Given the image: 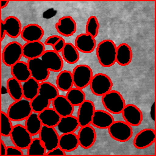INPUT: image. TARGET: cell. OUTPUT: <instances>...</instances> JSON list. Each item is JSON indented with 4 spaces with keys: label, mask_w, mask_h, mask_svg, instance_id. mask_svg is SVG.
I'll return each instance as SVG.
<instances>
[{
    "label": "cell",
    "mask_w": 156,
    "mask_h": 156,
    "mask_svg": "<svg viewBox=\"0 0 156 156\" xmlns=\"http://www.w3.org/2000/svg\"><path fill=\"white\" fill-rule=\"evenodd\" d=\"M58 95L59 92L55 85L48 81L40 82L37 96L30 101L33 111L40 113L49 107L51 102Z\"/></svg>",
    "instance_id": "1"
},
{
    "label": "cell",
    "mask_w": 156,
    "mask_h": 156,
    "mask_svg": "<svg viewBox=\"0 0 156 156\" xmlns=\"http://www.w3.org/2000/svg\"><path fill=\"white\" fill-rule=\"evenodd\" d=\"M116 45L110 39H105L98 44L96 54L99 64L105 68L113 66L116 63Z\"/></svg>",
    "instance_id": "2"
},
{
    "label": "cell",
    "mask_w": 156,
    "mask_h": 156,
    "mask_svg": "<svg viewBox=\"0 0 156 156\" xmlns=\"http://www.w3.org/2000/svg\"><path fill=\"white\" fill-rule=\"evenodd\" d=\"M32 112L30 101L23 98L12 102L8 107L7 114L12 121L17 122L25 121Z\"/></svg>",
    "instance_id": "3"
},
{
    "label": "cell",
    "mask_w": 156,
    "mask_h": 156,
    "mask_svg": "<svg viewBox=\"0 0 156 156\" xmlns=\"http://www.w3.org/2000/svg\"><path fill=\"white\" fill-rule=\"evenodd\" d=\"M101 102L105 110L115 115L121 113L126 105L123 96L116 90H110L102 96Z\"/></svg>",
    "instance_id": "4"
},
{
    "label": "cell",
    "mask_w": 156,
    "mask_h": 156,
    "mask_svg": "<svg viewBox=\"0 0 156 156\" xmlns=\"http://www.w3.org/2000/svg\"><path fill=\"white\" fill-rule=\"evenodd\" d=\"M107 129L110 137L119 142H126L133 135L132 127L124 121H114Z\"/></svg>",
    "instance_id": "5"
},
{
    "label": "cell",
    "mask_w": 156,
    "mask_h": 156,
    "mask_svg": "<svg viewBox=\"0 0 156 156\" xmlns=\"http://www.w3.org/2000/svg\"><path fill=\"white\" fill-rule=\"evenodd\" d=\"M23 57V46L18 41L7 43L2 51V61L7 66L11 67L20 61Z\"/></svg>",
    "instance_id": "6"
},
{
    "label": "cell",
    "mask_w": 156,
    "mask_h": 156,
    "mask_svg": "<svg viewBox=\"0 0 156 156\" xmlns=\"http://www.w3.org/2000/svg\"><path fill=\"white\" fill-rule=\"evenodd\" d=\"M89 85L93 94L102 96L112 90L113 83L108 75L100 73L93 76Z\"/></svg>",
    "instance_id": "7"
},
{
    "label": "cell",
    "mask_w": 156,
    "mask_h": 156,
    "mask_svg": "<svg viewBox=\"0 0 156 156\" xmlns=\"http://www.w3.org/2000/svg\"><path fill=\"white\" fill-rule=\"evenodd\" d=\"M72 74L74 87L82 90L90 85L93 77V71L90 66L79 64L74 68Z\"/></svg>",
    "instance_id": "8"
},
{
    "label": "cell",
    "mask_w": 156,
    "mask_h": 156,
    "mask_svg": "<svg viewBox=\"0 0 156 156\" xmlns=\"http://www.w3.org/2000/svg\"><path fill=\"white\" fill-rule=\"evenodd\" d=\"M22 29L21 21L15 16L10 15L6 17L4 21L1 20V41L4 38L5 34L12 38L18 37L21 35Z\"/></svg>",
    "instance_id": "9"
},
{
    "label": "cell",
    "mask_w": 156,
    "mask_h": 156,
    "mask_svg": "<svg viewBox=\"0 0 156 156\" xmlns=\"http://www.w3.org/2000/svg\"><path fill=\"white\" fill-rule=\"evenodd\" d=\"M32 135L27 131L25 126L22 124L14 125L10 135L13 144L22 150L28 147L32 140Z\"/></svg>",
    "instance_id": "10"
},
{
    "label": "cell",
    "mask_w": 156,
    "mask_h": 156,
    "mask_svg": "<svg viewBox=\"0 0 156 156\" xmlns=\"http://www.w3.org/2000/svg\"><path fill=\"white\" fill-rule=\"evenodd\" d=\"M27 63L32 77L39 82L46 81L50 76V71L40 57L27 59Z\"/></svg>",
    "instance_id": "11"
},
{
    "label": "cell",
    "mask_w": 156,
    "mask_h": 156,
    "mask_svg": "<svg viewBox=\"0 0 156 156\" xmlns=\"http://www.w3.org/2000/svg\"><path fill=\"white\" fill-rule=\"evenodd\" d=\"M59 136L54 127L43 126L39 133V138L44 144L46 151H49L58 146Z\"/></svg>",
    "instance_id": "12"
},
{
    "label": "cell",
    "mask_w": 156,
    "mask_h": 156,
    "mask_svg": "<svg viewBox=\"0 0 156 156\" xmlns=\"http://www.w3.org/2000/svg\"><path fill=\"white\" fill-rule=\"evenodd\" d=\"M121 113L124 121L132 127L138 126L143 121V113L140 108L134 104H126Z\"/></svg>",
    "instance_id": "13"
},
{
    "label": "cell",
    "mask_w": 156,
    "mask_h": 156,
    "mask_svg": "<svg viewBox=\"0 0 156 156\" xmlns=\"http://www.w3.org/2000/svg\"><path fill=\"white\" fill-rule=\"evenodd\" d=\"M41 59L50 71L59 73L63 67V60L61 55L54 50H46Z\"/></svg>",
    "instance_id": "14"
},
{
    "label": "cell",
    "mask_w": 156,
    "mask_h": 156,
    "mask_svg": "<svg viewBox=\"0 0 156 156\" xmlns=\"http://www.w3.org/2000/svg\"><path fill=\"white\" fill-rule=\"evenodd\" d=\"M77 118L79 127L91 124L93 115L95 110V105L93 101L85 99L78 106Z\"/></svg>",
    "instance_id": "15"
},
{
    "label": "cell",
    "mask_w": 156,
    "mask_h": 156,
    "mask_svg": "<svg viewBox=\"0 0 156 156\" xmlns=\"http://www.w3.org/2000/svg\"><path fill=\"white\" fill-rule=\"evenodd\" d=\"M155 141V131L151 128H146L140 130L135 136L133 144L138 149H146L151 146Z\"/></svg>",
    "instance_id": "16"
},
{
    "label": "cell",
    "mask_w": 156,
    "mask_h": 156,
    "mask_svg": "<svg viewBox=\"0 0 156 156\" xmlns=\"http://www.w3.org/2000/svg\"><path fill=\"white\" fill-rule=\"evenodd\" d=\"M79 146L85 149L91 147L96 140V132L92 125H87L80 127L78 134Z\"/></svg>",
    "instance_id": "17"
},
{
    "label": "cell",
    "mask_w": 156,
    "mask_h": 156,
    "mask_svg": "<svg viewBox=\"0 0 156 156\" xmlns=\"http://www.w3.org/2000/svg\"><path fill=\"white\" fill-rule=\"evenodd\" d=\"M74 46L78 51L90 54L96 49V41L95 38L88 34H80L76 37Z\"/></svg>",
    "instance_id": "18"
},
{
    "label": "cell",
    "mask_w": 156,
    "mask_h": 156,
    "mask_svg": "<svg viewBox=\"0 0 156 156\" xmlns=\"http://www.w3.org/2000/svg\"><path fill=\"white\" fill-rule=\"evenodd\" d=\"M57 32L62 36L70 37L76 33L77 24L71 16H65L58 19L55 25Z\"/></svg>",
    "instance_id": "19"
},
{
    "label": "cell",
    "mask_w": 156,
    "mask_h": 156,
    "mask_svg": "<svg viewBox=\"0 0 156 156\" xmlns=\"http://www.w3.org/2000/svg\"><path fill=\"white\" fill-rule=\"evenodd\" d=\"M43 28L38 24L31 23L24 26L21 33V37L26 42L40 41L44 35Z\"/></svg>",
    "instance_id": "20"
},
{
    "label": "cell",
    "mask_w": 156,
    "mask_h": 156,
    "mask_svg": "<svg viewBox=\"0 0 156 156\" xmlns=\"http://www.w3.org/2000/svg\"><path fill=\"white\" fill-rule=\"evenodd\" d=\"M115 121L112 113L107 110H95L91 124L98 129H108Z\"/></svg>",
    "instance_id": "21"
},
{
    "label": "cell",
    "mask_w": 156,
    "mask_h": 156,
    "mask_svg": "<svg viewBox=\"0 0 156 156\" xmlns=\"http://www.w3.org/2000/svg\"><path fill=\"white\" fill-rule=\"evenodd\" d=\"M51 104L52 108L61 117L71 115L74 112V106L70 103L65 96L58 95L51 102Z\"/></svg>",
    "instance_id": "22"
},
{
    "label": "cell",
    "mask_w": 156,
    "mask_h": 156,
    "mask_svg": "<svg viewBox=\"0 0 156 156\" xmlns=\"http://www.w3.org/2000/svg\"><path fill=\"white\" fill-rule=\"evenodd\" d=\"M45 51L44 44L41 41L26 42L23 45V56L27 59L41 57Z\"/></svg>",
    "instance_id": "23"
},
{
    "label": "cell",
    "mask_w": 156,
    "mask_h": 156,
    "mask_svg": "<svg viewBox=\"0 0 156 156\" xmlns=\"http://www.w3.org/2000/svg\"><path fill=\"white\" fill-rule=\"evenodd\" d=\"M133 58V53L131 47L126 43L119 44L116 47V62L120 66L129 65Z\"/></svg>",
    "instance_id": "24"
},
{
    "label": "cell",
    "mask_w": 156,
    "mask_h": 156,
    "mask_svg": "<svg viewBox=\"0 0 156 156\" xmlns=\"http://www.w3.org/2000/svg\"><path fill=\"white\" fill-rule=\"evenodd\" d=\"M10 73L12 77L21 83L26 82L32 77L27 63L21 60L10 67Z\"/></svg>",
    "instance_id": "25"
},
{
    "label": "cell",
    "mask_w": 156,
    "mask_h": 156,
    "mask_svg": "<svg viewBox=\"0 0 156 156\" xmlns=\"http://www.w3.org/2000/svg\"><path fill=\"white\" fill-rule=\"evenodd\" d=\"M79 127L77 118L73 115L61 117L56 126L57 131L61 133L74 132Z\"/></svg>",
    "instance_id": "26"
},
{
    "label": "cell",
    "mask_w": 156,
    "mask_h": 156,
    "mask_svg": "<svg viewBox=\"0 0 156 156\" xmlns=\"http://www.w3.org/2000/svg\"><path fill=\"white\" fill-rule=\"evenodd\" d=\"M79 146L78 136L74 132L62 133L60 135L58 146L65 152L73 151Z\"/></svg>",
    "instance_id": "27"
},
{
    "label": "cell",
    "mask_w": 156,
    "mask_h": 156,
    "mask_svg": "<svg viewBox=\"0 0 156 156\" xmlns=\"http://www.w3.org/2000/svg\"><path fill=\"white\" fill-rule=\"evenodd\" d=\"M38 118L43 126L55 127L61 116L53 108L48 107L38 113Z\"/></svg>",
    "instance_id": "28"
},
{
    "label": "cell",
    "mask_w": 156,
    "mask_h": 156,
    "mask_svg": "<svg viewBox=\"0 0 156 156\" xmlns=\"http://www.w3.org/2000/svg\"><path fill=\"white\" fill-rule=\"evenodd\" d=\"M55 84L58 90L64 92L69 91L74 85L72 72L68 70L60 71L56 77Z\"/></svg>",
    "instance_id": "29"
},
{
    "label": "cell",
    "mask_w": 156,
    "mask_h": 156,
    "mask_svg": "<svg viewBox=\"0 0 156 156\" xmlns=\"http://www.w3.org/2000/svg\"><path fill=\"white\" fill-rule=\"evenodd\" d=\"M40 82L34 77H30L27 80L22 83L23 98L31 101L38 94Z\"/></svg>",
    "instance_id": "30"
},
{
    "label": "cell",
    "mask_w": 156,
    "mask_h": 156,
    "mask_svg": "<svg viewBox=\"0 0 156 156\" xmlns=\"http://www.w3.org/2000/svg\"><path fill=\"white\" fill-rule=\"evenodd\" d=\"M6 88L10 97L14 101H19L23 98L22 83L13 77L7 79Z\"/></svg>",
    "instance_id": "31"
},
{
    "label": "cell",
    "mask_w": 156,
    "mask_h": 156,
    "mask_svg": "<svg viewBox=\"0 0 156 156\" xmlns=\"http://www.w3.org/2000/svg\"><path fill=\"white\" fill-rule=\"evenodd\" d=\"M24 123L26 129L32 136L39 134L43 126L42 122L38 118V113L34 111L25 119Z\"/></svg>",
    "instance_id": "32"
},
{
    "label": "cell",
    "mask_w": 156,
    "mask_h": 156,
    "mask_svg": "<svg viewBox=\"0 0 156 156\" xmlns=\"http://www.w3.org/2000/svg\"><path fill=\"white\" fill-rule=\"evenodd\" d=\"M61 53L63 60L69 64L76 63L79 60V51L71 43H66Z\"/></svg>",
    "instance_id": "33"
},
{
    "label": "cell",
    "mask_w": 156,
    "mask_h": 156,
    "mask_svg": "<svg viewBox=\"0 0 156 156\" xmlns=\"http://www.w3.org/2000/svg\"><path fill=\"white\" fill-rule=\"evenodd\" d=\"M67 99L73 106H79L86 99L85 92L80 88H72L66 92L65 95Z\"/></svg>",
    "instance_id": "34"
},
{
    "label": "cell",
    "mask_w": 156,
    "mask_h": 156,
    "mask_svg": "<svg viewBox=\"0 0 156 156\" xmlns=\"http://www.w3.org/2000/svg\"><path fill=\"white\" fill-rule=\"evenodd\" d=\"M46 149L40 139V138H34L27 148V154L29 155H46Z\"/></svg>",
    "instance_id": "35"
},
{
    "label": "cell",
    "mask_w": 156,
    "mask_h": 156,
    "mask_svg": "<svg viewBox=\"0 0 156 156\" xmlns=\"http://www.w3.org/2000/svg\"><path fill=\"white\" fill-rule=\"evenodd\" d=\"M66 42L63 38L61 36L54 35L48 37L44 41V45L51 46L53 48L52 50L59 53L61 52Z\"/></svg>",
    "instance_id": "36"
},
{
    "label": "cell",
    "mask_w": 156,
    "mask_h": 156,
    "mask_svg": "<svg viewBox=\"0 0 156 156\" xmlns=\"http://www.w3.org/2000/svg\"><path fill=\"white\" fill-rule=\"evenodd\" d=\"M1 134L3 136H9L13 127L12 121L8 116L7 113L3 111H1Z\"/></svg>",
    "instance_id": "37"
},
{
    "label": "cell",
    "mask_w": 156,
    "mask_h": 156,
    "mask_svg": "<svg viewBox=\"0 0 156 156\" xmlns=\"http://www.w3.org/2000/svg\"><path fill=\"white\" fill-rule=\"evenodd\" d=\"M99 23L96 16H90L86 23L85 26V32L86 34H88L95 38L98 36L99 34Z\"/></svg>",
    "instance_id": "38"
},
{
    "label": "cell",
    "mask_w": 156,
    "mask_h": 156,
    "mask_svg": "<svg viewBox=\"0 0 156 156\" xmlns=\"http://www.w3.org/2000/svg\"><path fill=\"white\" fill-rule=\"evenodd\" d=\"M23 155V152L22 149L16 146H7L6 155Z\"/></svg>",
    "instance_id": "39"
},
{
    "label": "cell",
    "mask_w": 156,
    "mask_h": 156,
    "mask_svg": "<svg viewBox=\"0 0 156 156\" xmlns=\"http://www.w3.org/2000/svg\"><path fill=\"white\" fill-rule=\"evenodd\" d=\"M47 155H65L66 152L65 151H63L62 148H60L59 146L53 149L51 151H47L46 152Z\"/></svg>",
    "instance_id": "40"
},
{
    "label": "cell",
    "mask_w": 156,
    "mask_h": 156,
    "mask_svg": "<svg viewBox=\"0 0 156 156\" xmlns=\"http://www.w3.org/2000/svg\"><path fill=\"white\" fill-rule=\"evenodd\" d=\"M7 146L5 145L2 140H1V155H6Z\"/></svg>",
    "instance_id": "41"
},
{
    "label": "cell",
    "mask_w": 156,
    "mask_h": 156,
    "mask_svg": "<svg viewBox=\"0 0 156 156\" xmlns=\"http://www.w3.org/2000/svg\"><path fill=\"white\" fill-rule=\"evenodd\" d=\"M155 102H153L152 105H151V117L153 121H155Z\"/></svg>",
    "instance_id": "42"
},
{
    "label": "cell",
    "mask_w": 156,
    "mask_h": 156,
    "mask_svg": "<svg viewBox=\"0 0 156 156\" xmlns=\"http://www.w3.org/2000/svg\"><path fill=\"white\" fill-rule=\"evenodd\" d=\"M9 4V1H1V8L4 9Z\"/></svg>",
    "instance_id": "43"
},
{
    "label": "cell",
    "mask_w": 156,
    "mask_h": 156,
    "mask_svg": "<svg viewBox=\"0 0 156 156\" xmlns=\"http://www.w3.org/2000/svg\"><path fill=\"white\" fill-rule=\"evenodd\" d=\"M1 92H2V94H4V93H8V91H7V88H5L4 86H2V90H1Z\"/></svg>",
    "instance_id": "44"
}]
</instances>
